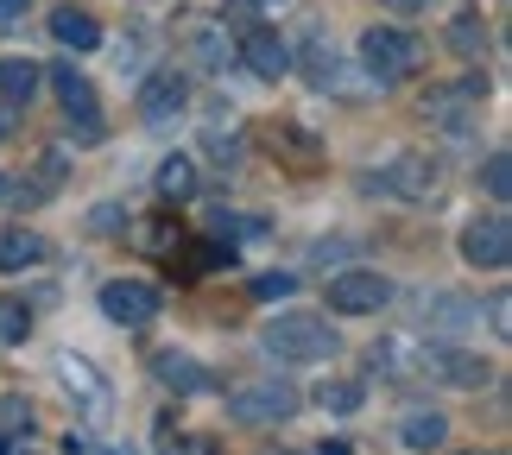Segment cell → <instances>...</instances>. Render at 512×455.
<instances>
[{
  "label": "cell",
  "mask_w": 512,
  "mask_h": 455,
  "mask_svg": "<svg viewBox=\"0 0 512 455\" xmlns=\"http://www.w3.org/2000/svg\"><path fill=\"white\" fill-rule=\"evenodd\" d=\"M361 64H367V76H373L380 89H392V83H405V76L424 70V38L405 32V26H367Z\"/></svg>",
  "instance_id": "obj_1"
},
{
  "label": "cell",
  "mask_w": 512,
  "mask_h": 455,
  "mask_svg": "<svg viewBox=\"0 0 512 455\" xmlns=\"http://www.w3.org/2000/svg\"><path fill=\"white\" fill-rule=\"evenodd\" d=\"M266 354H279V361H329L336 354V329L323 323V316H310V310H285V316H272L266 323Z\"/></svg>",
  "instance_id": "obj_2"
},
{
  "label": "cell",
  "mask_w": 512,
  "mask_h": 455,
  "mask_svg": "<svg viewBox=\"0 0 512 455\" xmlns=\"http://www.w3.org/2000/svg\"><path fill=\"white\" fill-rule=\"evenodd\" d=\"M291 411H298V386L291 380H253L241 392H228V418L260 430V424H285Z\"/></svg>",
  "instance_id": "obj_3"
},
{
  "label": "cell",
  "mask_w": 512,
  "mask_h": 455,
  "mask_svg": "<svg viewBox=\"0 0 512 455\" xmlns=\"http://www.w3.org/2000/svg\"><path fill=\"white\" fill-rule=\"evenodd\" d=\"M392 298V279H380V272H367V266H348L329 279V310L336 316H373Z\"/></svg>",
  "instance_id": "obj_4"
},
{
  "label": "cell",
  "mask_w": 512,
  "mask_h": 455,
  "mask_svg": "<svg viewBox=\"0 0 512 455\" xmlns=\"http://www.w3.org/2000/svg\"><path fill=\"white\" fill-rule=\"evenodd\" d=\"M462 260L481 266V272H500L512 260V222L506 215H475V222L462 228Z\"/></svg>",
  "instance_id": "obj_5"
},
{
  "label": "cell",
  "mask_w": 512,
  "mask_h": 455,
  "mask_svg": "<svg viewBox=\"0 0 512 455\" xmlns=\"http://www.w3.org/2000/svg\"><path fill=\"white\" fill-rule=\"evenodd\" d=\"M437 158H424V152H399L392 165L373 177V190H392V196H411V203H430L437 196Z\"/></svg>",
  "instance_id": "obj_6"
},
{
  "label": "cell",
  "mask_w": 512,
  "mask_h": 455,
  "mask_svg": "<svg viewBox=\"0 0 512 455\" xmlns=\"http://www.w3.org/2000/svg\"><path fill=\"white\" fill-rule=\"evenodd\" d=\"M418 373H430V380H443V386H462V392L494 380V367H487L481 354H462V348H418Z\"/></svg>",
  "instance_id": "obj_7"
},
{
  "label": "cell",
  "mask_w": 512,
  "mask_h": 455,
  "mask_svg": "<svg viewBox=\"0 0 512 455\" xmlns=\"http://www.w3.org/2000/svg\"><path fill=\"white\" fill-rule=\"evenodd\" d=\"M234 57H241L253 76H266V83L291 76V45L279 38V26H247V32H241V45H234Z\"/></svg>",
  "instance_id": "obj_8"
},
{
  "label": "cell",
  "mask_w": 512,
  "mask_h": 455,
  "mask_svg": "<svg viewBox=\"0 0 512 455\" xmlns=\"http://www.w3.org/2000/svg\"><path fill=\"white\" fill-rule=\"evenodd\" d=\"M102 316L121 329H146L159 316V291L140 285V279H114V285H102Z\"/></svg>",
  "instance_id": "obj_9"
},
{
  "label": "cell",
  "mask_w": 512,
  "mask_h": 455,
  "mask_svg": "<svg viewBox=\"0 0 512 455\" xmlns=\"http://www.w3.org/2000/svg\"><path fill=\"white\" fill-rule=\"evenodd\" d=\"M190 102V83L177 70H152L146 83H140V114H146V127H165L177 121V108Z\"/></svg>",
  "instance_id": "obj_10"
},
{
  "label": "cell",
  "mask_w": 512,
  "mask_h": 455,
  "mask_svg": "<svg viewBox=\"0 0 512 455\" xmlns=\"http://www.w3.org/2000/svg\"><path fill=\"white\" fill-rule=\"evenodd\" d=\"M57 373H64V386H70V399L83 405V411H95V418H102V411L114 405V392L102 386V373H95L83 354H64V361H57Z\"/></svg>",
  "instance_id": "obj_11"
},
{
  "label": "cell",
  "mask_w": 512,
  "mask_h": 455,
  "mask_svg": "<svg viewBox=\"0 0 512 455\" xmlns=\"http://www.w3.org/2000/svg\"><path fill=\"white\" fill-rule=\"evenodd\" d=\"M51 38L64 51H95L102 45V26H95V13H83V7H57L51 13Z\"/></svg>",
  "instance_id": "obj_12"
},
{
  "label": "cell",
  "mask_w": 512,
  "mask_h": 455,
  "mask_svg": "<svg viewBox=\"0 0 512 455\" xmlns=\"http://www.w3.org/2000/svg\"><path fill=\"white\" fill-rule=\"evenodd\" d=\"M38 89H45V70H38L32 57H7V64H0V95H7V108H26Z\"/></svg>",
  "instance_id": "obj_13"
},
{
  "label": "cell",
  "mask_w": 512,
  "mask_h": 455,
  "mask_svg": "<svg viewBox=\"0 0 512 455\" xmlns=\"http://www.w3.org/2000/svg\"><path fill=\"white\" fill-rule=\"evenodd\" d=\"M152 373H159V380L171 386V392H203L209 386V367L203 361H190V354H152Z\"/></svg>",
  "instance_id": "obj_14"
},
{
  "label": "cell",
  "mask_w": 512,
  "mask_h": 455,
  "mask_svg": "<svg viewBox=\"0 0 512 455\" xmlns=\"http://www.w3.org/2000/svg\"><path fill=\"white\" fill-rule=\"evenodd\" d=\"M45 76H51V89H57V102H64L70 121H76V114H95V89H89V76L76 70V64H57Z\"/></svg>",
  "instance_id": "obj_15"
},
{
  "label": "cell",
  "mask_w": 512,
  "mask_h": 455,
  "mask_svg": "<svg viewBox=\"0 0 512 455\" xmlns=\"http://www.w3.org/2000/svg\"><path fill=\"white\" fill-rule=\"evenodd\" d=\"M399 437H405V449L430 455V449H443V443H449V418H443V411H405Z\"/></svg>",
  "instance_id": "obj_16"
},
{
  "label": "cell",
  "mask_w": 512,
  "mask_h": 455,
  "mask_svg": "<svg viewBox=\"0 0 512 455\" xmlns=\"http://www.w3.org/2000/svg\"><path fill=\"white\" fill-rule=\"evenodd\" d=\"M45 260V234H32V228H7L0 234V272H26Z\"/></svg>",
  "instance_id": "obj_17"
},
{
  "label": "cell",
  "mask_w": 512,
  "mask_h": 455,
  "mask_svg": "<svg viewBox=\"0 0 512 455\" xmlns=\"http://www.w3.org/2000/svg\"><path fill=\"white\" fill-rule=\"evenodd\" d=\"M159 196H165V203H190V196H196V165L184 152H171L159 165Z\"/></svg>",
  "instance_id": "obj_18"
},
{
  "label": "cell",
  "mask_w": 512,
  "mask_h": 455,
  "mask_svg": "<svg viewBox=\"0 0 512 455\" xmlns=\"http://www.w3.org/2000/svg\"><path fill=\"white\" fill-rule=\"evenodd\" d=\"M272 152H279V158H291V165H317V140H310V133L298 127V121H279V127H272Z\"/></svg>",
  "instance_id": "obj_19"
},
{
  "label": "cell",
  "mask_w": 512,
  "mask_h": 455,
  "mask_svg": "<svg viewBox=\"0 0 512 455\" xmlns=\"http://www.w3.org/2000/svg\"><path fill=\"white\" fill-rule=\"evenodd\" d=\"M190 51H196V64H228V38H222V26H215V19H203V26L190 32Z\"/></svg>",
  "instance_id": "obj_20"
},
{
  "label": "cell",
  "mask_w": 512,
  "mask_h": 455,
  "mask_svg": "<svg viewBox=\"0 0 512 455\" xmlns=\"http://www.w3.org/2000/svg\"><path fill=\"white\" fill-rule=\"evenodd\" d=\"M361 399H367V386H361V380H336V386H323V392H317V405H323V411H336V418L361 411Z\"/></svg>",
  "instance_id": "obj_21"
},
{
  "label": "cell",
  "mask_w": 512,
  "mask_h": 455,
  "mask_svg": "<svg viewBox=\"0 0 512 455\" xmlns=\"http://www.w3.org/2000/svg\"><path fill=\"white\" fill-rule=\"evenodd\" d=\"M481 184H487V196H494V203H506V196H512V158H506V152H487Z\"/></svg>",
  "instance_id": "obj_22"
},
{
  "label": "cell",
  "mask_w": 512,
  "mask_h": 455,
  "mask_svg": "<svg viewBox=\"0 0 512 455\" xmlns=\"http://www.w3.org/2000/svg\"><path fill=\"white\" fill-rule=\"evenodd\" d=\"M424 316H430L437 329H462L468 316H475V304H468V298H430V304H424Z\"/></svg>",
  "instance_id": "obj_23"
},
{
  "label": "cell",
  "mask_w": 512,
  "mask_h": 455,
  "mask_svg": "<svg viewBox=\"0 0 512 455\" xmlns=\"http://www.w3.org/2000/svg\"><path fill=\"white\" fill-rule=\"evenodd\" d=\"M32 430V405L26 399H0V443H19Z\"/></svg>",
  "instance_id": "obj_24"
},
{
  "label": "cell",
  "mask_w": 512,
  "mask_h": 455,
  "mask_svg": "<svg viewBox=\"0 0 512 455\" xmlns=\"http://www.w3.org/2000/svg\"><path fill=\"white\" fill-rule=\"evenodd\" d=\"M449 45H456V51H468V57H475V51L487 45V32H481V19H475V13H462V19H456V26H449Z\"/></svg>",
  "instance_id": "obj_25"
},
{
  "label": "cell",
  "mask_w": 512,
  "mask_h": 455,
  "mask_svg": "<svg viewBox=\"0 0 512 455\" xmlns=\"http://www.w3.org/2000/svg\"><path fill=\"white\" fill-rule=\"evenodd\" d=\"M127 228V209L121 203H95L89 209V234H121Z\"/></svg>",
  "instance_id": "obj_26"
},
{
  "label": "cell",
  "mask_w": 512,
  "mask_h": 455,
  "mask_svg": "<svg viewBox=\"0 0 512 455\" xmlns=\"http://www.w3.org/2000/svg\"><path fill=\"white\" fill-rule=\"evenodd\" d=\"M70 140H76V146H102V140H108L102 114H76V121H70Z\"/></svg>",
  "instance_id": "obj_27"
},
{
  "label": "cell",
  "mask_w": 512,
  "mask_h": 455,
  "mask_svg": "<svg viewBox=\"0 0 512 455\" xmlns=\"http://www.w3.org/2000/svg\"><path fill=\"white\" fill-rule=\"evenodd\" d=\"M291 285H298V279H291V272H260V279H253V298H291Z\"/></svg>",
  "instance_id": "obj_28"
},
{
  "label": "cell",
  "mask_w": 512,
  "mask_h": 455,
  "mask_svg": "<svg viewBox=\"0 0 512 455\" xmlns=\"http://www.w3.org/2000/svg\"><path fill=\"white\" fill-rule=\"evenodd\" d=\"M487 323H494L500 342L512 335V298H506V291H494V298H487Z\"/></svg>",
  "instance_id": "obj_29"
},
{
  "label": "cell",
  "mask_w": 512,
  "mask_h": 455,
  "mask_svg": "<svg viewBox=\"0 0 512 455\" xmlns=\"http://www.w3.org/2000/svg\"><path fill=\"white\" fill-rule=\"evenodd\" d=\"M0 335H7V342L26 335V310H19V304H0Z\"/></svg>",
  "instance_id": "obj_30"
},
{
  "label": "cell",
  "mask_w": 512,
  "mask_h": 455,
  "mask_svg": "<svg viewBox=\"0 0 512 455\" xmlns=\"http://www.w3.org/2000/svg\"><path fill=\"white\" fill-rule=\"evenodd\" d=\"M26 13V0H0V26H7V19H19Z\"/></svg>",
  "instance_id": "obj_31"
},
{
  "label": "cell",
  "mask_w": 512,
  "mask_h": 455,
  "mask_svg": "<svg viewBox=\"0 0 512 455\" xmlns=\"http://www.w3.org/2000/svg\"><path fill=\"white\" fill-rule=\"evenodd\" d=\"M380 7H392V13H418L424 0H380Z\"/></svg>",
  "instance_id": "obj_32"
},
{
  "label": "cell",
  "mask_w": 512,
  "mask_h": 455,
  "mask_svg": "<svg viewBox=\"0 0 512 455\" xmlns=\"http://www.w3.org/2000/svg\"><path fill=\"white\" fill-rule=\"evenodd\" d=\"M487 455H506V449H487Z\"/></svg>",
  "instance_id": "obj_33"
},
{
  "label": "cell",
  "mask_w": 512,
  "mask_h": 455,
  "mask_svg": "<svg viewBox=\"0 0 512 455\" xmlns=\"http://www.w3.org/2000/svg\"><path fill=\"white\" fill-rule=\"evenodd\" d=\"M0 190H7V184H0Z\"/></svg>",
  "instance_id": "obj_34"
}]
</instances>
